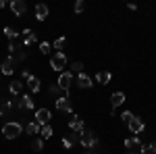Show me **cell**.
Listing matches in <instances>:
<instances>
[{
	"label": "cell",
	"instance_id": "obj_29",
	"mask_svg": "<svg viewBox=\"0 0 156 154\" xmlns=\"http://www.w3.org/2000/svg\"><path fill=\"white\" fill-rule=\"evenodd\" d=\"M40 52H42V54H50V44L48 42H42V44H40Z\"/></svg>",
	"mask_w": 156,
	"mask_h": 154
},
{
	"label": "cell",
	"instance_id": "obj_20",
	"mask_svg": "<svg viewBox=\"0 0 156 154\" xmlns=\"http://www.w3.org/2000/svg\"><path fill=\"white\" fill-rule=\"evenodd\" d=\"M11 108H12V102H11V100H0V117H4Z\"/></svg>",
	"mask_w": 156,
	"mask_h": 154
},
{
	"label": "cell",
	"instance_id": "obj_8",
	"mask_svg": "<svg viewBox=\"0 0 156 154\" xmlns=\"http://www.w3.org/2000/svg\"><path fill=\"white\" fill-rule=\"evenodd\" d=\"M69 129H71L73 133H81V131L85 129L83 127V119L77 117V115H73V119L69 121Z\"/></svg>",
	"mask_w": 156,
	"mask_h": 154
},
{
	"label": "cell",
	"instance_id": "obj_7",
	"mask_svg": "<svg viewBox=\"0 0 156 154\" xmlns=\"http://www.w3.org/2000/svg\"><path fill=\"white\" fill-rule=\"evenodd\" d=\"M127 127H129V131H131V133H135V135H137V133H142V131L146 129L144 121H142L140 117H135V115H133V119L127 123Z\"/></svg>",
	"mask_w": 156,
	"mask_h": 154
},
{
	"label": "cell",
	"instance_id": "obj_32",
	"mask_svg": "<svg viewBox=\"0 0 156 154\" xmlns=\"http://www.w3.org/2000/svg\"><path fill=\"white\" fill-rule=\"evenodd\" d=\"M62 146H65V148L69 150V148H73V142L69 140V138H62Z\"/></svg>",
	"mask_w": 156,
	"mask_h": 154
},
{
	"label": "cell",
	"instance_id": "obj_31",
	"mask_svg": "<svg viewBox=\"0 0 156 154\" xmlns=\"http://www.w3.org/2000/svg\"><path fill=\"white\" fill-rule=\"evenodd\" d=\"M60 92H62V90H60L58 85H50V94H52V96H58ZM58 98H60V96H58Z\"/></svg>",
	"mask_w": 156,
	"mask_h": 154
},
{
	"label": "cell",
	"instance_id": "obj_24",
	"mask_svg": "<svg viewBox=\"0 0 156 154\" xmlns=\"http://www.w3.org/2000/svg\"><path fill=\"white\" fill-rule=\"evenodd\" d=\"M42 148H44V140H42V138H34V140H31V150H34V152H40Z\"/></svg>",
	"mask_w": 156,
	"mask_h": 154
},
{
	"label": "cell",
	"instance_id": "obj_34",
	"mask_svg": "<svg viewBox=\"0 0 156 154\" xmlns=\"http://www.w3.org/2000/svg\"><path fill=\"white\" fill-rule=\"evenodd\" d=\"M127 154H135V152H127Z\"/></svg>",
	"mask_w": 156,
	"mask_h": 154
},
{
	"label": "cell",
	"instance_id": "obj_26",
	"mask_svg": "<svg viewBox=\"0 0 156 154\" xmlns=\"http://www.w3.org/2000/svg\"><path fill=\"white\" fill-rule=\"evenodd\" d=\"M4 34H6V38H9V40H17V38H19V34H17L12 27H4Z\"/></svg>",
	"mask_w": 156,
	"mask_h": 154
},
{
	"label": "cell",
	"instance_id": "obj_12",
	"mask_svg": "<svg viewBox=\"0 0 156 154\" xmlns=\"http://www.w3.org/2000/svg\"><path fill=\"white\" fill-rule=\"evenodd\" d=\"M15 63H17V56L6 59L4 63H2V73H4V75H12V71H15Z\"/></svg>",
	"mask_w": 156,
	"mask_h": 154
},
{
	"label": "cell",
	"instance_id": "obj_4",
	"mask_svg": "<svg viewBox=\"0 0 156 154\" xmlns=\"http://www.w3.org/2000/svg\"><path fill=\"white\" fill-rule=\"evenodd\" d=\"M125 148H127L129 152L142 154V150H144V144H142V140H140L137 135H133V138H127V140H125Z\"/></svg>",
	"mask_w": 156,
	"mask_h": 154
},
{
	"label": "cell",
	"instance_id": "obj_28",
	"mask_svg": "<svg viewBox=\"0 0 156 154\" xmlns=\"http://www.w3.org/2000/svg\"><path fill=\"white\" fill-rule=\"evenodd\" d=\"M133 119V113H129V110H125V113H123V115H121V121H123V123H125V125H127V123H129V121H131Z\"/></svg>",
	"mask_w": 156,
	"mask_h": 154
},
{
	"label": "cell",
	"instance_id": "obj_23",
	"mask_svg": "<svg viewBox=\"0 0 156 154\" xmlns=\"http://www.w3.org/2000/svg\"><path fill=\"white\" fill-rule=\"evenodd\" d=\"M9 90H11V94H21V90H23V83L21 81H11V85H9Z\"/></svg>",
	"mask_w": 156,
	"mask_h": 154
},
{
	"label": "cell",
	"instance_id": "obj_14",
	"mask_svg": "<svg viewBox=\"0 0 156 154\" xmlns=\"http://www.w3.org/2000/svg\"><path fill=\"white\" fill-rule=\"evenodd\" d=\"M48 6H46V4H37L36 6V19L37 21H44V19H46V17H48Z\"/></svg>",
	"mask_w": 156,
	"mask_h": 154
},
{
	"label": "cell",
	"instance_id": "obj_18",
	"mask_svg": "<svg viewBox=\"0 0 156 154\" xmlns=\"http://www.w3.org/2000/svg\"><path fill=\"white\" fill-rule=\"evenodd\" d=\"M96 81L100 83V85H106V83L110 81V73L108 71H98L96 73Z\"/></svg>",
	"mask_w": 156,
	"mask_h": 154
},
{
	"label": "cell",
	"instance_id": "obj_15",
	"mask_svg": "<svg viewBox=\"0 0 156 154\" xmlns=\"http://www.w3.org/2000/svg\"><path fill=\"white\" fill-rule=\"evenodd\" d=\"M21 36H23V44H25V46L34 44V42L37 40V38H36V34H34L31 29H23V34H21Z\"/></svg>",
	"mask_w": 156,
	"mask_h": 154
},
{
	"label": "cell",
	"instance_id": "obj_11",
	"mask_svg": "<svg viewBox=\"0 0 156 154\" xmlns=\"http://www.w3.org/2000/svg\"><path fill=\"white\" fill-rule=\"evenodd\" d=\"M56 108L62 113H71V102H69V96H60L56 98Z\"/></svg>",
	"mask_w": 156,
	"mask_h": 154
},
{
	"label": "cell",
	"instance_id": "obj_33",
	"mask_svg": "<svg viewBox=\"0 0 156 154\" xmlns=\"http://www.w3.org/2000/svg\"><path fill=\"white\" fill-rule=\"evenodd\" d=\"M4 6H6V2H4V0H0V9H4Z\"/></svg>",
	"mask_w": 156,
	"mask_h": 154
},
{
	"label": "cell",
	"instance_id": "obj_1",
	"mask_svg": "<svg viewBox=\"0 0 156 154\" xmlns=\"http://www.w3.org/2000/svg\"><path fill=\"white\" fill-rule=\"evenodd\" d=\"M21 131H23V127H21L17 121H9V123L2 125V133H4L6 140H15L17 135H21Z\"/></svg>",
	"mask_w": 156,
	"mask_h": 154
},
{
	"label": "cell",
	"instance_id": "obj_30",
	"mask_svg": "<svg viewBox=\"0 0 156 154\" xmlns=\"http://www.w3.org/2000/svg\"><path fill=\"white\" fill-rule=\"evenodd\" d=\"M83 9H85V2L83 0H77L75 2V13H83Z\"/></svg>",
	"mask_w": 156,
	"mask_h": 154
},
{
	"label": "cell",
	"instance_id": "obj_21",
	"mask_svg": "<svg viewBox=\"0 0 156 154\" xmlns=\"http://www.w3.org/2000/svg\"><path fill=\"white\" fill-rule=\"evenodd\" d=\"M52 133H54L52 127H50V125H44V127L40 129V138H42V140H50V138H52Z\"/></svg>",
	"mask_w": 156,
	"mask_h": 154
},
{
	"label": "cell",
	"instance_id": "obj_10",
	"mask_svg": "<svg viewBox=\"0 0 156 154\" xmlns=\"http://www.w3.org/2000/svg\"><path fill=\"white\" fill-rule=\"evenodd\" d=\"M17 108H21V110H25V108H34V100H31V96L23 94L19 100H17Z\"/></svg>",
	"mask_w": 156,
	"mask_h": 154
},
{
	"label": "cell",
	"instance_id": "obj_2",
	"mask_svg": "<svg viewBox=\"0 0 156 154\" xmlns=\"http://www.w3.org/2000/svg\"><path fill=\"white\" fill-rule=\"evenodd\" d=\"M50 67H52V71L62 73L65 67H67V56H65L62 52H54V54L50 56Z\"/></svg>",
	"mask_w": 156,
	"mask_h": 154
},
{
	"label": "cell",
	"instance_id": "obj_25",
	"mask_svg": "<svg viewBox=\"0 0 156 154\" xmlns=\"http://www.w3.org/2000/svg\"><path fill=\"white\" fill-rule=\"evenodd\" d=\"M142 154H156V142L144 144V150H142Z\"/></svg>",
	"mask_w": 156,
	"mask_h": 154
},
{
	"label": "cell",
	"instance_id": "obj_27",
	"mask_svg": "<svg viewBox=\"0 0 156 154\" xmlns=\"http://www.w3.org/2000/svg\"><path fill=\"white\" fill-rule=\"evenodd\" d=\"M71 71L77 73V75H79V73H83V65H81V63H73V65H71Z\"/></svg>",
	"mask_w": 156,
	"mask_h": 154
},
{
	"label": "cell",
	"instance_id": "obj_22",
	"mask_svg": "<svg viewBox=\"0 0 156 154\" xmlns=\"http://www.w3.org/2000/svg\"><path fill=\"white\" fill-rule=\"evenodd\" d=\"M52 46H54V50H56V52H62V48L67 46V38H56Z\"/></svg>",
	"mask_w": 156,
	"mask_h": 154
},
{
	"label": "cell",
	"instance_id": "obj_6",
	"mask_svg": "<svg viewBox=\"0 0 156 154\" xmlns=\"http://www.w3.org/2000/svg\"><path fill=\"white\" fill-rule=\"evenodd\" d=\"M50 117H52V113L48 108H37L36 110V123H40V127L50 125Z\"/></svg>",
	"mask_w": 156,
	"mask_h": 154
},
{
	"label": "cell",
	"instance_id": "obj_19",
	"mask_svg": "<svg viewBox=\"0 0 156 154\" xmlns=\"http://www.w3.org/2000/svg\"><path fill=\"white\" fill-rule=\"evenodd\" d=\"M40 129H42V127H40V123H36V121L27 123V127H25V131H27L29 135H34V138H36L37 133H40Z\"/></svg>",
	"mask_w": 156,
	"mask_h": 154
},
{
	"label": "cell",
	"instance_id": "obj_17",
	"mask_svg": "<svg viewBox=\"0 0 156 154\" xmlns=\"http://www.w3.org/2000/svg\"><path fill=\"white\" fill-rule=\"evenodd\" d=\"M27 85H29L31 94H37V92H40V88H42V85H40V79H37V77H34V75L27 79Z\"/></svg>",
	"mask_w": 156,
	"mask_h": 154
},
{
	"label": "cell",
	"instance_id": "obj_16",
	"mask_svg": "<svg viewBox=\"0 0 156 154\" xmlns=\"http://www.w3.org/2000/svg\"><path fill=\"white\" fill-rule=\"evenodd\" d=\"M110 102H112V108L121 106V104L125 102V94H123V92H115V94L110 96Z\"/></svg>",
	"mask_w": 156,
	"mask_h": 154
},
{
	"label": "cell",
	"instance_id": "obj_9",
	"mask_svg": "<svg viewBox=\"0 0 156 154\" xmlns=\"http://www.w3.org/2000/svg\"><path fill=\"white\" fill-rule=\"evenodd\" d=\"M11 11L17 15V17H21V15H25V11H27V4H25L23 0H12L11 2Z\"/></svg>",
	"mask_w": 156,
	"mask_h": 154
},
{
	"label": "cell",
	"instance_id": "obj_5",
	"mask_svg": "<svg viewBox=\"0 0 156 154\" xmlns=\"http://www.w3.org/2000/svg\"><path fill=\"white\" fill-rule=\"evenodd\" d=\"M71 83H73V75L71 71H62L58 75V81H56V85H58L62 92H67L69 94V88H71Z\"/></svg>",
	"mask_w": 156,
	"mask_h": 154
},
{
	"label": "cell",
	"instance_id": "obj_3",
	"mask_svg": "<svg viewBox=\"0 0 156 154\" xmlns=\"http://www.w3.org/2000/svg\"><path fill=\"white\" fill-rule=\"evenodd\" d=\"M79 144H81L83 148H96L98 140H96V135H94L90 129H83L81 133H79Z\"/></svg>",
	"mask_w": 156,
	"mask_h": 154
},
{
	"label": "cell",
	"instance_id": "obj_13",
	"mask_svg": "<svg viewBox=\"0 0 156 154\" xmlns=\"http://www.w3.org/2000/svg\"><path fill=\"white\" fill-rule=\"evenodd\" d=\"M77 83H79V88H83V90H90L94 83H92V77L90 75H85V73H79L77 75Z\"/></svg>",
	"mask_w": 156,
	"mask_h": 154
}]
</instances>
